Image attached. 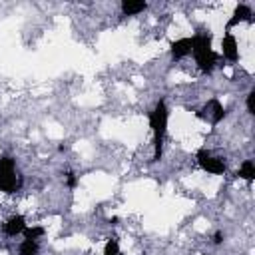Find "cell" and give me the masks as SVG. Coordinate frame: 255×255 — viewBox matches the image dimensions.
<instances>
[{"instance_id": "1", "label": "cell", "mask_w": 255, "mask_h": 255, "mask_svg": "<svg viewBox=\"0 0 255 255\" xmlns=\"http://www.w3.org/2000/svg\"><path fill=\"white\" fill-rule=\"evenodd\" d=\"M149 128L153 131V161H159L163 153V135L167 129V108L163 100H159L149 114Z\"/></svg>"}, {"instance_id": "2", "label": "cell", "mask_w": 255, "mask_h": 255, "mask_svg": "<svg viewBox=\"0 0 255 255\" xmlns=\"http://www.w3.org/2000/svg\"><path fill=\"white\" fill-rule=\"evenodd\" d=\"M197 159H199V165H201L207 173H215V175H219V173L225 171V163H223V159L213 157L205 147H201V149L197 151Z\"/></svg>"}, {"instance_id": "3", "label": "cell", "mask_w": 255, "mask_h": 255, "mask_svg": "<svg viewBox=\"0 0 255 255\" xmlns=\"http://www.w3.org/2000/svg\"><path fill=\"white\" fill-rule=\"evenodd\" d=\"M199 118H207L209 116V120H211V124L215 126V124H219L223 118H225V110H223V106H221V102L219 100H209L205 106H203V110H199V114H197Z\"/></svg>"}, {"instance_id": "4", "label": "cell", "mask_w": 255, "mask_h": 255, "mask_svg": "<svg viewBox=\"0 0 255 255\" xmlns=\"http://www.w3.org/2000/svg\"><path fill=\"white\" fill-rule=\"evenodd\" d=\"M221 54H223V58L229 60V62H237V58H239L237 40H235V36L229 34V32H227V34L223 36V40H221Z\"/></svg>"}, {"instance_id": "5", "label": "cell", "mask_w": 255, "mask_h": 255, "mask_svg": "<svg viewBox=\"0 0 255 255\" xmlns=\"http://www.w3.org/2000/svg\"><path fill=\"white\" fill-rule=\"evenodd\" d=\"M169 50H171V58L173 60H181L183 56L191 54V38H179V40L171 42Z\"/></svg>"}, {"instance_id": "6", "label": "cell", "mask_w": 255, "mask_h": 255, "mask_svg": "<svg viewBox=\"0 0 255 255\" xmlns=\"http://www.w3.org/2000/svg\"><path fill=\"white\" fill-rule=\"evenodd\" d=\"M195 60H197V66L203 70V72H211L213 66L217 64V54L213 50H205V52H197L193 54Z\"/></svg>"}, {"instance_id": "7", "label": "cell", "mask_w": 255, "mask_h": 255, "mask_svg": "<svg viewBox=\"0 0 255 255\" xmlns=\"http://www.w3.org/2000/svg\"><path fill=\"white\" fill-rule=\"evenodd\" d=\"M251 16H253V14H251V8L245 6V4H239V6L233 10V16H231L229 22H227V28H231V26H235V24H239V22H253Z\"/></svg>"}, {"instance_id": "8", "label": "cell", "mask_w": 255, "mask_h": 255, "mask_svg": "<svg viewBox=\"0 0 255 255\" xmlns=\"http://www.w3.org/2000/svg\"><path fill=\"white\" fill-rule=\"evenodd\" d=\"M26 229V219L22 217V215H12L6 223H4V231L8 233V235H18V233H22Z\"/></svg>"}, {"instance_id": "9", "label": "cell", "mask_w": 255, "mask_h": 255, "mask_svg": "<svg viewBox=\"0 0 255 255\" xmlns=\"http://www.w3.org/2000/svg\"><path fill=\"white\" fill-rule=\"evenodd\" d=\"M20 187V179L16 177V173H0V191L4 193H14Z\"/></svg>"}, {"instance_id": "10", "label": "cell", "mask_w": 255, "mask_h": 255, "mask_svg": "<svg viewBox=\"0 0 255 255\" xmlns=\"http://www.w3.org/2000/svg\"><path fill=\"white\" fill-rule=\"evenodd\" d=\"M145 8H147V2H143V0H124L122 2V12L126 16H135V14L143 12Z\"/></svg>"}, {"instance_id": "11", "label": "cell", "mask_w": 255, "mask_h": 255, "mask_svg": "<svg viewBox=\"0 0 255 255\" xmlns=\"http://www.w3.org/2000/svg\"><path fill=\"white\" fill-rule=\"evenodd\" d=\"M239 177H243L245 181H253L255 179V163L251 161V159H245L243 163H241V167H239V173H237Z\"/></svg>"}, {"instance_id": "12", "label": "cell", "mask_w": 255, "mask_h": 255, "mask_svg": "<svg viewBox=\"0 0 255 255\" xmlns=\"http://www.w3.org/2000/svg\"><path fill=\"white\" fill-rule=\"evenodd\" d=\"M18 255H38V243L30 241V239H24L18 247Z\"/></svg>"}, {"instance_id": "13", "label": "cell", "mask_w": 255, "mask_h": 255, "mask_svg": "<svg viewBox=\"0 0 255 255\" xmlns=\"http://www.w3.org/2000/svg\"><path fill=\"white\" fill-rule=\"evenodd\" d=\"M22 233H24V237H26V239L36 241L38 237H42V235H44V227H26Z\"/></svg>"}, {"instance_id": "14", "label": "cell", "mask_w": 255, "mask_h": 255, "mask_svg": "<svg viewBox=\"0 0 255 255\" xmlns=\"http://www.w3.org/2000/svg\"><path fill=\"white\" fill-rule=\"evenodd\" d=\"M14 171V159L4 155L0 157V173H12Z\"/></svg>"}, {"instance_id": "15", "label": "cell", "mask_w": 255, "mask_h": 255, "mask_svg": "<svg viewBox=\"0 0 255 255\" xmlns=\"http://www.w3.org/2000/svg\"><path fill=\"white\" fill-rule=\"evenodd\" d=\"M118 253H120L118 241H116V239H110V241L106 243V247H104V255H118Z\"/></svg>"}, {"instance_id": "16", "label": "cell", "mask_w": 255, "mask_h": 255, "mask_svg": "<svg viewBox=\"0 0 255 255\" xmlns=\"http://www.w3.org/2000/svg\"><path fill=\"white\" fill-rule=\"evenodd\" d=\"M247 112L249 114H255V90H251L247 94Z\"/></svg>"}, {"instance_id": "17", "label": "cell", "mask_w": 255, "mask_h": 255, "mask_svg": "<svg viewBox=\"0 0 255 255\" xmlns=\"http://www.w3.org/2000/svg\"><path fill=\"white\" fill-rule=\"evenodd\" d=\"M66 185H68L70 189H74V187L78 185V177H76V173H72V171L66 173Z\"/></svg>"}, {"instance_id": "18", "label": "cell", "mask_w": 255, "mask_h": 255, "mask_svg": "<svg viewBox=\"0 0 255 255\" xmlns=\"http://www.w3.org/2000/svg\"><path fill=\"white\" fill-rule=\"evenodd\" d=\"M221 241H223V233H221V231H217V233L213 235V243H215V245H219Z\"/></svg>"}, {"instance_id": "19", "label": "cell", "mask_w": 255, "mask_h": 255, "mask_svg": "<svg viewBox=\"0 0 255 255\" xmlns=\"http://www.w3.org/2000/svg\"><path fill=\"white\" fill-rule=\"evenodd\" d=\"M118 255H122V253H118Z\"/></svg>"}]
</instances>
